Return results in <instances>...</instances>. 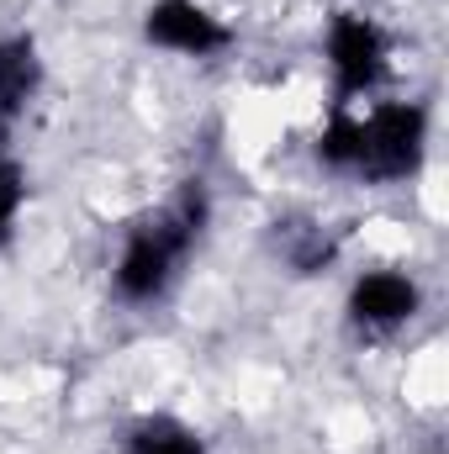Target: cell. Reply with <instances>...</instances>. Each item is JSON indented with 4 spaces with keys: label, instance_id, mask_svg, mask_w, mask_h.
Instances as JSON below:
<instances>
[{
    "label": "cell",
    "instance_id": "cell-2",
    "mask_svg": "<svg viewBox=\"0 0 449 454\" xmlns=\"http://www.w3.org/2000/svg\"><path fill=\"white\" fill-rule=\"evenodd\" d=\"M423 159H429V112L418 101H381L359 116L354 180L397 185V180H413Z\"/></svg>",
    "mask_w": 449,
    "mask_h": 454
},
{
    "label": "cell",
    "instance_id": "cell-5",
    "mask_svg": "<svg viewBox=\"0 0 449 454\" xmlns=\"http://www.w3.org/2000/svg\"><path fill=\"white\" fill-rule=\"evenodd\" d=\"M343 312L365 333H391V328H402V323H413L423 312V291H418V280L407 270H365L349 286Z\"/></svg>",
    "mask_w": 449,
    "mask_h": 454
},
{
    "label": "cell",
    "instance_id": "cell-7",
    "mask_svg": "<svg viewBox=\"0 0 449 454\" xmlns=\"http://www.w3.org/2000/svg\"><path fill=\"white\" fill-rule=\"evenodd\" d=\"M122 454H207V439L169 412H148L122 434Z\"/></svg>",
    "mask_w": 449,
    "mask_h": 454
},
{
    "label": "cell",
    "instance_id": "cell-9",
    "mask_svg": "<svg viewBox=\"0 0 449 454\" xmlns=\"http://www.w3.org/2000/svg\"><path fill=\"white\" fill-rule=\"evenodd\" d=\"M21 201H27V169L0 148V238L11 232L16 217H21Z\"/></svg>",
    "mask_w": 449,
    "mask_h": 454
},
{
    "label": "cell",
    "instance_id": "cell-6",
    "mask_svg": "<svg viewBox=\"0 0 449 454\" xmlns=\"http://www.w3.org/2000/svg\"><path fill=\"white\" fill-rule=\"evenodd\" d=\"M43 90V53L32 32H11L0 37V143L5 132L27 116V106Z\"/></svg>",
    "mask_w": 449,
    "mask_h": 454
},
{
    "label": "cell",
    "instance_id": "cell-1",
    "mask_svg": "<svg viewBox=\"0 0 449 454\" xmlns=\"http://www.w3.org/2000/svg\"><path fill=\"white\" fill-rule=\"evenodd\" d=\"M207 223H212V196L201 180H185L175 201H164L159 212H148L127 227L112 264V291L132 307L159 301L175 286L180 264L191 259V248L201 243Z\"/></svg>",
    "mask_w": 449,
    "mask_h": 454
},
{
    "label": "cell",
    "instance_id": "cell-3",
    "mask_svg": "<svg viewBox=\"0 0 449 454\" xmlns=\"http://www.w3.org/2000/svg\"><path fill=\"white\" fill-rule=\"evenodd\" d=\"M323 53H328L338 106H349L354 96H370L386 80V69H391V37H386V27L375 16H359V11H338L334 21H328Z\"/></svg>",
    "mask_w": 449,
    "mask_h": 454
},
{
    "label": "cell",
    "instance_id": "cell-4",
    "mask_svg": "<svg viewBox=\"0 0 449 454\" xmlns=\"http://www.w3.org/2000/svg\"><path fill=\"white\" fill-rule=\"evenodd\" d=\"M143 43L180 59H217L238 43V32L201 0H154L143 11Z\"/></svg>",
    "mask_w": 449,
    "mask_h": 454
},
{
    "label": "cell",
    "instance_id": "cell-8",
    "mask_svg": "<svg viewBox=\"0 0 449 454\" xmlns=\"http://www.w3.org/2000/svg\"><path fill=\"white\" fill-rule=\"evenodd\" d=\"M275 248H280V259L296 270V275H318V270H328L334 264V238L323 232L318 223H275Z\"/></svg>",
    "mask_w": 449,
    "mask_h": 454
}]
</instances>
